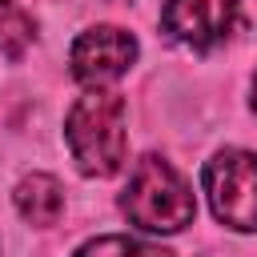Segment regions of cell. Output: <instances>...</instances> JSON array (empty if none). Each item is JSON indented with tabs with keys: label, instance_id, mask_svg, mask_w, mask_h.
I'll list each match as a JSON object with an SVG mask.
<instances>
[{
	"label": "cell",
	"instance_id": "1",
	"mask_svg": "<svg viewBox=\"0 0 257 257\" xmlns=\"http://www.w3.org/2000/svg\"><path fill=\"white\" fill-rule=\"evenodd\" d=\"M120 209L128 213V221L137 229H149V233H177L197 213L193 189L157 153H149V157L137 161V169L128 177V189L120 197Z\"/></svg>",
	"mask_w": 257,
	"mask_h": 257
},
{
	"label": "cell",
	"instance_id": "2",
	"mask_svg": "<svg viewBox=\"0 0 257 257\" xmlns=\"http://www.w3.org/2000/svg\"><path fill=\"white\" fill-rule=\"evenodd\" d=\"M68 149L76 157V165L88 177H112L124 165V96L116 92H88L72 104L68 112Z\"/></svg>",
	"mask_w": 257,
	"mask_h": 257
},
{
	"label": "cell",
	"instance_id": "3",
	"mask_svg": "<svg viewBox=\"0 0 257 257\" xmlns=\"http://www.w3.org/2000/svg\"><path fill=\"white\" fill-rule=\"evenodd\" d=\"M205 189L217 221L249 233L257 229V153L225 149L205 165Z\"/></svg>",
	"mask_w": 257,
	"mask_h": 257
},
{
	"label": "cell",
	"instance_id": "4",
	"mask_svg": "<svg viewBox=\"0 0 257 257\" xmlns=\"http://www.w3.org/2000/svg\"><path fill=\"white\" fill-rule=\"evenodd\" d=\"M137 56V40L116 24H96L76 36L72 44V76L80 84H108L116 80Z\"/></svg>",
	"mask_w": 257,
	"mask_h": 257
},
{
	"label": "cell",
	"instance_id": "5",
	"mask_svg": "<svg viewBox=\"0 0 257 257\" xmlns=\"http://www.w3.org/2000/svg\"><path fill=\"white\" fill-rule=\"evenodd\" d=\"M237 8L241 0H169L161 20H165V32L177 36L181 44L213 48L237 24Z\"/></svg>",
	"mask_w": 257,
	"mask_h": 257
},
{
	"label": "cell",
	"instance_id": "6",
	"mask_svg": "<svg viewBox=\"0 0 257 257\" xmlns=\"http://www.w3.org/2000/svg\"><path fill=\"white\" fill-rule=\"evenodd\" d=\"M16 209L24 221L32 225H56L60 213H64V193L56 185V177L48 173H32L16 185Z\"/></svg>",
	"mask_w": 257,
	"mask_h": 257
},
{
	"label": "cell",
	"instance_id": "7",
	"mask_svg": "<svg viewBox=\"0 0 257 257\" xmlns=\"http://www.w3.org/2000/svg\"><path fill=\"white\" fill-rule=\"evenodd\" d=\"M28 44H32V20L24 16L16 0H0V52L16 60Z\"/></svg>",
	"mask_w": 257,
	"mask_h": 257
},
{
	"label": "cell",
	"instance_id": "8",
	"mask_svg": "<svg viewBox=\"0 0 257 257\" xmlns=\"http://www.w3.org/2000/svg\"><path fill=\"white\" fill-rule=\"evenodd\" d=\"M76 257H173V253L161 249V245H145V241H137V237L112 233V237H96V241L80 245Z\"/></svg>",
	"mask_w": 257,
	"mask_h": 257
},
{
	"label": "cell",
	"instance_id": "9",
	"mask_svg": "<svg viewBox=\"0 0 257 257\" xmlns=\"http://www.w3.org/2000/svg\"><path fill=\"white\" fill-rule=\"evenodd\" d=\"M253 108H257V88H253Z\"/></svg>",
	"mask_w": 257,
	"mask_h": 257
}]
</instances>
